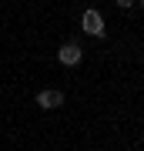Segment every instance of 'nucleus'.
I'll return each mask as SVG.
<instances>
[{
    "label": "nucleus",
    "mask_w": 144,
    "mask_h": 151,
    "mask_svg": "<svg viewBox=\"0 0 144 151\" xmlns=\"http://www.w3.org/2000/svg\"><path fill=\"white\" fill-rule=\"evenodd\" d=\"M80 30L87 34V37H107V20H104V14L97 10V7H87L84 14H80Z\"/></svg>",
    "instance_id": "nucleus-1"
},
{
    "label": "nucleus",
    "mask_w": 144,
    "mask_h": 151,
    "mask_svg": "<svg viewBox=\"0 0 144 151\" xmlns=\"http://www.w3.org/2000/svg\"><path fill=\"white\" fill-rule=\"evenodd\" d=\"M57 60L64 67H77L80 60H84V47H80L77 40H67V44H60L57 47Z\"/></svg>",
    "instance_id": "nucleus-2"
},
{
    "label": "nucleus",
    "mask_w": 144,
    "mask_h": 151,
    "mask_svg": "<svg viewBox=\"0 0 144 151\" xmlns=\"http://www.w3.org/2000/svg\"><path fill=\"white\" fill-rule=\"evenodd\" d=\"M37 108L40 111H57L60 104H64V91H57V87H44V91H37Z\"/></svg>",
    "instance_id": "nucleus-3"
},
{
    "label": "nucleus",
    "mask_w": 144,
    "mask_h": 151,
    "mask_svg": "<svg viewBox=\"0 0 144 151\" xmlns=\"http://www.w3.org/2000/svg\"><path fill=\"white\" fill-rule=\"evenodd\" d=\"M114 4H117L121 10H131V7H134V0H114Z\"/></svg>",
    "instance_id": "nucleus-4"
},
{
    "label": "nucleus",
    "mask_w": 144,
    "mask_h": 151,
    "mask_svg": "<svg viewBox=\"0 0 144 151\" xmlns=\"http://www.w3.org/2000/svg\"><path fill=\"white\" fill-rule=\"evenodd\" d=\"M138 4H141V10H144V0H138Z\"/></svg>",
    "instance_id": "nucleus-5"
}]
</instances>
